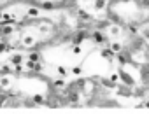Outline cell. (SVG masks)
<instances>
[{
	"instance_id": "obj_2",
	"label": "cell",
	"mask_w": 149,
	"mask_h": 126,
	"mask_svg": "<svg viewBox=\"0 0 149 126\" xmlns=\"http://www.w3.org/2000/svg\"><path fill=\"white\" fill-rule=\"evenodd\" d=\"M140 79H142L144 84L149 82V61H147V63H142V65H140Z\"/></svg>"
},
{
	"instance_id": "obj_7",
	"label": "cell",
	"mask_w": 149,
	"mask_h": 126,
	"mask_svg": "<svg viewBox=\"0 0 149 126\" xmlns=\"http://www.w3.org/2000/svg\"><path fill=\"white\" fill-rule=\"evenodd\" d=\"M105 6H107V0H95V9L97 11L105 9Z\"/></svg>"
},
{
	"instance_id": "obj_17",
	"label": "cell",
	"mask_w": 149,
	"mask_h": 126,
	"mask_svg": "<svg viewBox=\"0 0 149 126\" xmlns=\"http://www.w3.org/2000/svg\"><path fill=\"white\" fill-rule=\"evenodd\" d=\"M65 86V82L61 81V79H58V81H54V88H63Z\"/></svg>"
},
{
	"instance_id": "obj_4",
	"label": "cell",
	"mask_w": 149,
	"mask_h": 126,
	"mask_svg": "<svg viewBox=\"0 0 149 126\" xmlns=\"http://www.w3.org/2000/svg\"><path fill=\"white\" fill-rule=\"evenodd\" d=\"M93 39H95V42H97V44H105V42H107V37H105L100 30L93 32Z\"/></svg>"
},
{
	"instance_id": "obj_14",
	"label": "cell",
	"mask_w": 149,
	"mask_h": 126,
	"mask_svg": "<svg viewBox=\"0 0 149 126\" xmlns=\"http://www.w3.org/2000/svg\"><path fill=\"white\" fill-rule=\"evenodd\" d=\"M40 60V54L39 53H32L30 54V61H39Z\"/></svg>"
},
{
	"instance_id": "obj_19",
	"label": "cell",
	"mask_w": 149,
	"mask_h": 126,
	"mask_svg": "<svg viewBox=\"0 0 149 126\" xmlns=\"http://www.w3.org/2000/svg\"><path fill=\"white\" fill-rule=\"evenodd\" d=\"M111 33L118 35V33H119V28H118V26H111Z\"/></svg>"
},
{
	"instance_id": "obj_15",
	"label": "cell",
	"mask_w": 149,
	"mask_h": 126,
	"mask_svg": "<svg viewBox=\"0 0 149 126\" xmlns=\"http://www.w3.org/2000/svg\"><path fill=\"white\" fill-rule=\"evenodd\" d=\"M33 102H35V103H44V96H42V95H35V96H33Z\"/></svg>"
},
{
	"instance_id": "obj_22",
	"label": "cell",
	"mask_w": 149,
	"mask_h": 126,
	"mask_svg": "<svg viewBox=\"0 0 149 126\" xmlns=\"http://www.w3.org/2000/svg\"><path fill=\"white\" fill-rule=\"evenodd\" d=\"M144 107H149V96H147V100H146V103H144Z\"/></svg>"
},
{
	"instance_id": "obj_5",
	"label": "cell",
	"mask_w": 149,
	"mask_h": 126,
	"mask_svg": "<svg viewBox=\"0 0 149 126\" xmlns=\"http://www.w3.org/2000/svg\"><path fill=\"white\" fill-rule=\"evenodd\" d=\"M86 37H88V33H86V32H79V33H76V35L72 37V42L77 46V44H81V42H83Z\"/></svg>"
},
{
	"instance_id": "obj_12",
	"label": "cell",
	"mask_w": 149,
	"mask_h": 126,
	"mask_svg": "<svg viewBox=\"0 0 149 126\" xmlns=\"http://www.w3.org/2000/svg\"><path fill=\"white\" fill-rule=\"evenodd\" d=\"M21 60H23V58H21V54H14V56L11 58V61H13V63H16V65H19Z\"/></svg>"
},
{
	"instance_id": "obj_16",
	"label": "cell",
	"mask_w": 149,
	"mask_h": 126,
	"mask_svg": "<svg viewBox=\"0 0 149 126\" xmlns=\"http://www.w3.org/2000/svg\"><path fill=\"white\" fill-rule=\"evenodd\" d=\"M42 7L49 11V9H53V7H54V4H53V2H44V4H42Z\"/></svg>"
},
{
	"instance_id": "obj_9",
	"label": "cell",
	"mask_w": 149,
	"mask_h": 126,
	"mask_svg": "<svg viewBox=\"0 0 149 126\" xmlns=\"http://www.w3.org/2000/svg\"><path fill=\"white\" fill-rule=\"evenodd\" d=\"M79 19L81 21H91V16L88 12H84V11H79Z\"/></svg>"
},
{
	"instance_id": "obj_3",
	"label": "cell",
	"mask_w": 149,
	"mask_h": 126,
	"mask_svg": "<svg viewBox=\"0 0 149 126\" xmlns=\"http://www.w3.org/2000/svg\"><path fill=\"white\" fill-rule=\"evenodd\" d=\"M119 77L123 79V82H125L126 86H135V81H133V77H132L130 74H126L125 70H119Z\"/></svg>"
},
{
	"instance_id": "obj_23",
	"label": "cell",
	"mask_w": 149,
	"mask_h": 126,
	"mask_svg": "<svg viewBox=\"0 0 149 126\" xmlns=\"http://www.w3.org/2000/svg\"><path fill=\"white\" fill-rule=\"evenodd\" d=\"M144 21H146V23H149V12H147V16L144 18Z\"/></svg>"
},
{
	"instance_id": "obj_18",
	"label": "cell",
	"mask_w": 149,
	"mask_h": 126,
	"mask_svg": "<svg viewBox=\"0 0 149 126\" xmlns=\"http://www.w3.org/2000/svg\"><path fill=\"white\" fill-rule=\"evenodd\" d=\"M58 74L60 75H67V69L65 67H58Z\"/></svg>"
},
{
	"instance_id": "obj_10",
	"label": "cell",
	"mask_w": 149,
	"mask_h": 126,
	"mask_svg": "<svg viewBox=\"0 0 149 126\" xmlns=\"http://www.w3.org/2000/svg\"><path fill=\"white\" fill-rule=\"evenodd\" d=\"M111 49H112V51H114V53L118 54V53H119V51L123 49V46H121L119 42H114V44H111Z\"/></svg>"
},
{
	"instance_id": "obj_13",
	"label": "cell",
	"mask_w": 149,
	"mask_h": 126,
	"mask_svg": "<svg viewBox=\"0 0 149 126\" xmlns=\"http://www.w3.org/2000/svg\"><path fill=\"white\" fill-rule=\"evenodd\" d=\"M23 44H25V46H32V44H33V37H25V39H23Z\"/></svg>"
},
{
	"instance_id": "obj_8",
	"label": "cell",
	"mask_w": 149,
	"mask_h": 126,
	"mask_svg": "<svg viewBox=\"0 0 149 126\" xmlns=\"http://www.w3.org/2000/svg\"><path fill=\"white\" fill-rule=\"evenodd\" d=\"M135 4L142 9H149V0H135Z\"/></svg>"
},
{
	"instance_id": "obj_6",
	"label": "cell",
	"mask_w": 149,
	"mask_h": 126,
	"mask_svg": "<svg viewBox=\"0 0 149 126\" xmlns=\"http://www.w3.org/2000/svg\"><path fill=\"white\" fill-rule=\"evenodd\" d=\"M100 54H102V56H104L105 60H112V58L116 56V53H114V51H112L111 47H107V49H102V53H100Z\"/></svg>"
},
{
	"instance_id": "obj_11",
	"label": "cell",
	"mask_w": 149,
	"mask_h": 126,
	"mask_svg": "<svg viewBox=\"0 0 149 126\" xmlns=\"http://www.w3.org/2000/svg\"><path fill=\"white\" fill-rule=\"evenodd\" d=\"M26 12H28V16H30V18H35V16H39V9H35V7H30Z\"/></svg>"
},
{
	"instance_id": "obj_1",
	"label": "cell",
	"mask_w": 149,
	"mask_h": 126,
	"mask_svg": "<svg viewBox=\"0 0 149 126\" xmlns=\"http://www.w3.org/2000/svg\"><path fill=\"white\" fill-rule=\"evenodd\" d=\"M116 60L121 63V65H132V63H133V53L130 49H121L116 54Z\"/></svg>"
},
{
	"instance_id": "obj_20",
	"label": "cell",
	"mask_w": 149,
	"mask_h": 126,
	"mask_svg": "<svg viewBox=\"0 0 149 126\" xmlns=\"http://www.w3.org/2000/svg\"><path fill=\"white\" fill-rule=\"evenodd\" d=\"M72 72L76 74V75H77V74H81V67H74V69H72Z\"/></svg>"
},
{
	"instance_id": "obj_21",
	"label": "cell",
	"mask_w": 149,
	"mask_h": 126,
	"mask_svg": "<svg viewBox=\"0 0 149 126\" xmlns=\"http://www.w3.org/2000/svg\"><path fill=\"white\" fill-rule=\"evenodd\" d=\"M4 102H6V96H4V95H0V105H2Z\"/></svg>"
}]
</instances>
